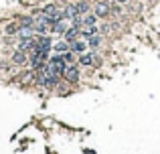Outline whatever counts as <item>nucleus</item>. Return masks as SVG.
<instances>
[{"label":"nucleus","mask_w":160,"mask_h":154,"mask_svg":"<svg viewBox=\"0 0 160 154\" xmlns=\"http://www.w3.org/2000/svg\"><path fill=\"white\" fill-rule=\"evenodd\" d=\"M67 79H71V81H73V79H77V69H73V67L67 69Z\"/></svg>","instance_id":"1"},{"label":"nucleus","mask_w":160,"mask_h":154,"mask_svg":"<svg viewBox=\"0 0 160 154\" xmlns=\"http://www.w3.org/2000/svg\"><path fill=\"white\" fill-rule=\"evenodd\" d=\"M81 63H83V65H91V63H93V57L91 55H83V57H81Z\"/></svg>","instance_id":"2"},{"label":"nucleus","mask_w":160,"mask_h":154,"mask_svg":"<svg viewBox=\"0 0 160 154\" xmlns=\"http://www.w3.org/2000/svg\"><path fill=\"white\" fill-rule=\"evenodd\" d=\"M83 49H85V45H83V43H77V45H75V51H83Z\"/></svg>","instance_id":"3"}]
</instances>
